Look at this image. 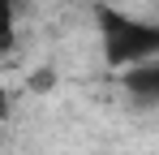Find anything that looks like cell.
<instances>
[{
  "instance_id": "obj_1",
  "label": "cell",
  "mask_w": 159,
  "mask_h": 155,
  "mask_svg": "<svg viewBox=\"0 0 159 155\" xmlns=\"http://www.w3.org/2000/svg\"><path fill=\"white\" fill-rule=\"evenodd\" d=\"M95 26H99V39H103V60L116 73H129L138 65L159 60V26L155 22H138V17L112 9V4H95Z\"/></svg>"
},
{
  "instance_id": "obj_2",
  "label": "cell",
  "mask_w": 159,
  "mask_h": 155,
  "mask_svg": "<svg viewBox=\"0 0 159 155\" xmlns=\"http://www.w3.org/2000/svg\"><path fill=\"white\" fill-rule=\"evenodd\" d=\"M120 86L129 91L133 99H142V103H159V60L138 65V69H129V73H120Z\"/></svg>"
},
{
  "instance_id": "obj_3",
  "label": "cell",
  "mask_w": 159,
  "mask_h": 155,
  "mask_svg": "<svg viewBox=\"0 0 159 155\" xmlns=\"http://www.w3.org/2000/svg\"><path fill=\"white\" fill-rule=\"evenodd\" d=\"M52 82H56V73H52V69H39V73H30V86H34V91H52Z\"/></svg>"
}]
</instances>
